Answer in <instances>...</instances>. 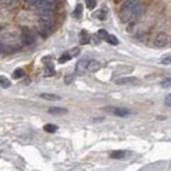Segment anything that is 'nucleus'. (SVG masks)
<instances>
[{
    "mask_svg": "<svg viewBox=\"0 0 171 171\" xmlns=\"http://www.w3.org/2000/svg\"><path fill=\"white\" fill-rule=\"evenodd\" d=\"M133 27H134V23H131L128 26V29H127V30H128V32H131V30H133Z\"/></svg>",
    "mask_w": 171,
    "mask_h": 171,
    "instance_id": "7c9ffc66",
    "label": "nucleus"
},
{
    "mask_svg": "<svg viewBox=\"0 0 171 171\" xmlns=\"http://www.w3.org/2000/svg\"><path fill=\"white\" fill-rule=\"evenodd\" d=\"M66 84H70L71 83V81H73V76H67V77H66Z\"/></svg>",
    "mask_w": 171,
    "mask_h": 171,
    "instance_id": "c85d7f7f",
    "label": "nucleus"
},
{
    "mask_svg": "<svg viewBox=\"0 0 171 171\" xmlns=\"http://www.w3.org/2000/svg\"><path fill=\"white\" fill-rule=\"evenodd\" d=\"M110 111L114 114V116H120V117H125V116H130V111L125 110V108H114V107H108Z\"/></svg>",
    "mask_w": 171,
    "mask_h": 171,
    "instance_id": "423d86ee",
    "label": "nucleus"
},
{
    "mask_svg": "<svg viewBox=\"0 0 171 171\" xmlns=\"http://www.w3.org/2000/svg\"><path fill=\"white\" fill-rule=\"evenodd\" d=\"M166 106L171 107V94H168V96L166 97Z\"/></svg>",
    "mask_w": 171,
    "mask_h": 171,
    "instance_id": "cd10ccee",
    "label": "nucleus"
},
{
    "mask_svg": "<svg viewBox=\"0 0 171 171\" xmlns=\"http://www.w3.org/2000/svg\"><path fill=\"white\" fill-rule=\"evenodd\" d=\"M86 6L91 10V9H94V7L97 6V2H96V0H86Z\"/></svg>",
    "mask_w": 171,
    "mask_h": 171,
    "instance_id": "4be33fe9",
    "label": "nucleus"
},
{
    "mask_svg": "<svg viewBox=\"0 0 171 171\" xmlns=\"http://www.w3.org/2000/svg\"><path fill=\"white\" fill-rule=\"evenodd\" d=\"M133 16H134V14H133V10L125 9V7H123V10L120 12V20L123 23H127L128 20H131Z\"/></svg>",
    "mask_w": 171,
    "mask_h": 171,
    "instance_id": "39448f33",
    "label": "nucleus"
},
{
    "mask_svg": "<svg viewBox=\"0 0 171 171\" xmlns=\"http://www.w3.org/2000/svg\"><path fill=\"white\" fill-rule=\"evenodd\" d=\"M127 151H123V150H120V151H113V153L110 154L111 158H116V160H123V158L127 157Z\"/></svg>",
    "mask_w": 171,
    "mask_h": 171,
    "instance_id": "1a4fd4ad",
    "label": "nucleus"
},
{
    "mask_svg": "<svg viewBox=\"0 0 171 171\" xmlns=\"http://www.w3.org/2000/svg\"><path fill=\"white\" fill-rule=\"evenodd\" d=\"M51 26H53V24L46 22V20H40V23H39V33H40L43 37H47L51 32Z\"/></svg>",
    "mask_w": 171,
    "mask_h": 171,
    "instance_id": "f257e3e1",
    "label": "nucleus"
},
{
    "mask_svg": "<svg viewBox=\"0 0 171 171\" xmlns=\"http://www.w3.org/2000/svg\"><path fill=\"white\" fill-rule=\"evenodd\" d=\"M154 44H156V47H166L168 44V37L166 33H160L154 40Z\"/></svg>",
    "mask_w": 171,
    "mask_h": 171,
    "instance_id": "7ed1b4c3",
    "label": "nucleus"
},
{
    "mask_svg": "<svg viewBox=\"0 0 171 171\" xmlns=\"http://www.w3.org/2000/svg\"><path fill=\"white\" fill-rule=\"evenodd\" d=\"M94 17L98 19V20H104V19H106V12H104V10H97V12L94 13Z\"/></svg>",
    "mask_w": 171,
    "mask_h": 171,
    "instance_id": "6ab92c4d",
    "label": "nucleus"
},
{
    "mask_svg": "<svg viewBox=\"0 0 171 171\" xmlns=\"http://www.w3.org/2000/svg\"><path fill=\"white\" fill-rule=\"evenodd\" d=\"M170 84H171V80L170 79H164V80H162V81H161V86H162V87H170Z\"/></svg>",
    "mask_w": 171,
    "mask_h": 171,
    "instance_id": "a878e982",
    "label": "nucleus"
},
{
    "mask_svg": "<svg viewBox=\"0 0 171 171\" xmlns=\"http://www.w3.org/2000/svg\"><path fill=\"white\" fill-rule=\"evenodd\" d=\"M10 3H12V0H2V5H3V6H9L10 5Z\"/></svg>",
    "mask_w": 171,
    "mask_h": 171,
    "instance_id": "c756f323",
    "label": "nucleus"
},
{
    "mask_svg": "<svg viewBox=\"0 0 171 171\" xmlns=\"http://www.w3.org/2000/svg\"><path fill=\"white\" fill-rule=\"evenodd\" d=\"M100 69H101V64H100L97 60H90L88 61V71H90V73L98 71Z\"/></svg>",
    "mask_w": 171,
    "mask_h": 171,
    "instance_id": "6e6552de",
    "label": "nucleus"
},
{
    "mask_svg": "<svg viewBox=\"0 0 171 171\" xmlns=\"http://www.w3.org/2000/svg\"><path fill=\"white\" fill-rule=\"evenodd\" d=\"M116 2H124V0H116Z\"/></svg>",
    "mask_w": 171,
    "mask_h": 171,
    "instance_id": "2f4dec72",
    "label": "nucleus"
},
{
    "mask_svg": "<svg viewBox=\"0 0 171 171\" xmlns=\"http://www.w3.org/2000/svg\"><path fill=\"white\" fill-rule=\"evenodd\" d=\"M23 40L26 44H33V43H34V36H33L32 32H29L27 29L23 30Z\"/></svg>",
    "mask_w": 171,
    "mask_h": 171,
    "instance_id": "0eeeda50",
    "label": "nucleus"
},
{
    "mask_svg": "<svg viewBox=\"0 0 171 171\" xmlns=\"http://www.w3.org/2000/svg\"><path fill=\"white\" fill-rule=\"evenodd\" d=\"M140 3V0H128V2H125V5L124 7L125 9H130V10H133L135 7V6Z\"/></svg>",
    "mask_w": 171,
    "mask_h": 171,
    "instance_id": "4468645a",
    "label": "nucleus"
},
{
    "mask_svg": "<svg viewBox=\"0 0 171 171\" xmlns=\"http://www.w3.org/2000/svg\"><path fill=\"white\" fill-rule=\"evenodd\" d=\"M57 130H59V127L56 124H46L44 125V131H46V133H56Z\"/></svg>",
    "mask_w": 171,
    "mask_h": 171,
    "instance_id": "dca6fc26",
    "label": "nucleus"
},
{
    "mask_svg": "<svg viewBox=\"0 0 171 171\" xmlns=\"http://www.w3.org/2000/svg\"><path fill=\"white\" fill-rule=\"evenodd\" d=\"M116 83L118 86H137L140 83V80L137 77H121V79H117Z\"/></svg>",
    "mask_w": 171,
    "mask_h": 171,
    "instance_id": "f03ea898",
    "label": "nucleus"
},
{
    "mask_svg": "<svg viewBox=\"0 0 171 171\" xmlns=\"http://www.w3.org/2000/svg\"><path fill=\"white\" fill-rule=\"evenodd\" d=\"M70 59H71L70 53H66V54H63V56L60 57V59H59V63H66V61L70 60Z\"/></svg>",
    "mask_w": 171,
    "mask_h": 171,
    "instance_id": "5701e85b",
    "label": "nucleus"
},
{
    "mask_svg": "<svg viewBox=\"0 0 171 171\" xmlns=\"http://www.w3.org/2000/svg\"><path fill=\"white\" fill-rule=\"evenodd\" d=\"M90 42V36L88 34H86V33H81V39H80V43L81 44H87V43Z\"/></svg>",
    "mask_w": 171,
    "mask_h": 171,
    "instance_id": "aec40b11",
    "label": "nucleus"
},
{
    "mask_svg": "<svg viewBox=\"0 0 171 171\" xmlns=\"http://www.w3.org/2000/svg\"><path fill=\"white\" fill-rule=\"evenodd\" d=\"M144 10H145V6H144L143 3H139V5L133 9V14H134V16H140L141 13H144Z\"/></svg>",
    "mask_w": 171,
    "mask_h": 171,
    "instance_id": "f8f14e48",
    "label": "nucleus"
},
{
    "mask_svg": "<svg viewBox=\"0 0 171 171\" xmlns=\"http://www.w3.org/2000/svg\"><path fill=\"white\" fill-rule=\"evenodd\" d=\"M79 53H80L79 49H73V50H70V56H71V57H74V56H79Z\"/></svg>",
    "mask_w": 171,
    "mask_h": 171,
    "instance_id": "bb28decb",
    "label": "nucleus"
},
{
    "mask_svg": "<svg viewBox=\"0 0 171 171\" xmlns=\"http://www.w3.org/2000/svg\"><path fill=\"white\" fill-rule=\"evenodd\" d=\"M50 114H54V116H63V114H67V110L66 108H60V107H53L49 110Z\"/></svg>",
    "mask_w": 171,
    "mask_h": 171,
    "instance_id": "9d476101",
    "label": "nucleus"
},
{
    "mask_svg": "<svg viewBox=\"0 0 171 171\" xmlns=\"http://www.w3.org/2000/svg\"><path fill=\"white\" fill-rule=\"evenodd\" d=\"M161 64H171V54L170 56H166L164 59L161 60Z\"/></svg>",
    "mask_w": 171,
    "mask_h": 171,
    "instance_id": "393cba45",
    "label": "nucleus"
},
{
    "mask_svg": "<svg viewBox=\"0 0 171 171\" xmlns=\"http://www.w3.org/2000/svg\"><path fill=\"white\" fill-rule=\"evenodd\" d=\"M81 13H83V6L77 5V6H76V9L73 10V17L74 19H80V17H81Z\"/></svg>",
    "mask_w": 171,
    "mask_h": 171,
    "instance_id": "ddd939ff",
    "label": "nucleus"
},
{
    "mask_svg": "<svg viewBox=\"0 0 171 171\" xmlns=\"http://www.w3.org/2000/svg\"><path fill=\"white\" fill-rule=\"evenodd\" d=\"M40 97L46 98V100H51V101H59V100H60L59 96H56V94H49V93H42Z\"/></svg>",
    "mask_w": 171,
    "mask_h": 171,
    "instance_id": "9b49d317",
    "label": "nucleus"
},
{
    "mask_svg": "<svg viewBox=\"0 0 171 171\" xmlns=\"http://www.w3.org/2000/svg\"><path fill=\"white\" fill-rule=\"evenodd\" d=\"M24 76V71H23V69H16L13 71V79H22V77H23Z\"/></svg>",
    "mask_w": 171,
    "mask_h": 171,
    "instance_id": "a211bd4d",
    "label": "nucleus"
},
{
    "mask_svg": "<svg viewBox=\"0 0 171 171\" xmlns=\"http://www.w3.org/2000/svg\"><path fill=\"white\" fill-rule=\"evenodd\" d=\"M88 61L90 60H80L79 63H77V66H76V71H77V74H80V76H83L86 71H88Z\"/></svg>",
    "mask_w": 171,
    "mask_h": 171,
    "instance_id": "20e7f679",
    "label": "nucleus"
},
{
    "mask_svg": "<svg viewBox=\"0 0 171 171\" xmlns=\"http://www.w3.org/2000/svg\"><path fill=\"white\" fill-rule=\"evenodd\" d=\"M43 74L46 76V77H50V76H53L54 74V67L51 64H49V66H46V69H44V71H43Z\"/></svg>",
    "mask_w": 171,
    "mask_h": 171,
    "instance_id": "2eb2a0df",
    "label": "nucleus"
},
{
    "mask_svg": "<svg viewBox=\"0 0 171 171\" xmlns=\"http://www.w3.org/2000/svg\"><path fill=\"white\" fill-rule=\"evenodd\" d=\"M98 36H100V39H104L106 40L107 37H108V33L106 32V30H98V33H97Z\"/></svg>",
    "mask_w": 171,
    "mask_h": 171,
    "instance_id": "b1692460",
    "label": "nucleus"
},
{
    "mask_svg": "<svg viewBox=\"0 0 171 171\" xmlns=\"http://www.w3.org/2000/svg\"><path fill=\"white\" fill-rule=\"evenodd\" d=\"M107 43H110V44H113V46H117L118 44V40H117L116 36H113V34H108V37L106 39Z\"/></svg>",
    "mask_w": 171,
    "mask_h": 171,
    "instance_id": "f3484780",
    "label": "nucleus"
},
{
    "mask_svg": "<svg viewBox=\"0 0 171 171\" xmlns=\"http://www.w3.org/2000/svg\"><path fill=\"white\" fill-rule=\"evenodd\" d=\"M0 83H2V87H3V88L10 87V81H9L7 79H6V77H3V76L0 77Z\"/></svg>",
    "mask_w": 171,
    "mask_h": 171,
    "instance_id": "412c9836",
    "label": "nucleus"
}]
</instances>
